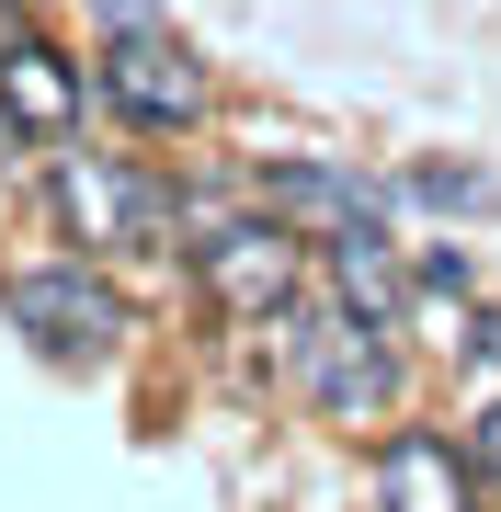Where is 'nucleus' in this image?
<instances>
[{
    "mask_svg": "<svg viewBox=\"0 0 501 512\" xmlns=\"http://www.w3.org/2000/svg\"><path fill=\"white\" fill-rule=\"evenodd\" d=\"M23 183H35V137H23V126H12V114H0V205H12Z\"/></svg>",
    "mask_w": 501,
    "mask_h": 512,
    "instance_id": "12",
    "label": "nucleus"
},
{
    "mask_svg": "<svg viewBox=\"0 0 501 512\" xmlns=\"http://www.w3.org/2000/svg\"><path fill=\"white\" fill-rule=\"evenodd\" d=\"M35 194H46L57 239H69V251H92V262L171 251V183H160L149 160H126V148H80V137H57L46 171H35Z\"/></svg>",
    "mask_w": 501,
    "mask_h": 512,
    "instance_id": "2",
    "label": "nucleus"
},
{
    "mask_svg": "<svg viewBox=\"0 0 501 512\" xmlns=\"http://www.w3.org/2000/svg\"><path fill=\"white\" fill-rule=\"evenodd\" d=\"M0 308H12V330L46 353V365H69V376H92L126 353V296H114V274L92 251H57V262H12L0 274Z\"/></svg>",
    "mask_w": 501,
    "mask_h": 512,
    "instance_id": "3",
    "label": "nucleus"
},
{
    "mask_svg": "<svg viewBox=\"0 0 501 512\" xmlns=\"http://www.w3.org/2000/svg\"><path fill=\"white\" fill-rule=\"evenodd\" d=\"M92 23L114 35V23H171V12H160V0H92Z\"/></svg>",
    "mask_w": 501,
    "mask_h": 512,
    "instance_id": "13",
    "label": "nucleus"
},
{
    "mask_svg": "<svg viewBox=\"0 0 501 512\" xmlns=\"http://www.w3.org/2000/svg\"><path fill=\"white\" fill-rule=\"evenodd\" d=\"M467 353H479V365H501V308H479V319H467Z\"/></svg>",
    "mask_w": 501,
    "mask_h": 512,
    "instance_id": "14",
    "label": "nucleus"
},
{
    "mask_svg": "<svg viewBox=\"0 0 501 512\" xmlns=\"http://www.w3.org/2000/svg\"><path fill=\"white\" fill-rule=\"evenodd\" d=\"M319 262H331V296L342 308H365V319H410V251L388 228H342V239H319Z\"/></svg>",
    "mask_w": 501,
    "mask_h": 512,
    "instance_id": "9",
    "label": "nucleus"
},
{
    "mask_svg": "<svg viewBox=\"0 0 501 512\" xmlns=\"http://www.w3.org/2000/svg\"><path fill=\"white\" fill-rule=\"evenodd\" d=\"M0 114H12L35 148H57V137H80V114H92V69H80L69 46H46L35 23L23 35H0Z\"/></svg>",
    "mask_w": 501,
    "mask_h": 512,
    "instance_id": "6",
    "label": "nucleus"
},
{
    "mask_svg": "<svg viewBox=\"0 0 501 512\" xmlns=\"http://www.w3.org/2000/svg\"><path fill=\"white\" fill-rule=\"evenodd\" d=\"M262 330H274V376L297 387L319 421L365 433V421L399 410V376H410V365H399V330H388V319L342 308V296H285Z\"/></svg>",
    "mask_w": 501,
    "mask_h": 512,
    "instance_id": "1",
    "label": "nucleus"
},
{
    "mask_svg": "<svg viewBox=\"0 0 501 512\" xmlns=\"http://www.w3.org/2000/svg\"><path fill=\"white\" fill-rule=\"evenodd\" d=\"M399 205H433V217H501V171H479V160H410L399 171Z\"/></svg>",
    "mask_w": 501,
    "mask_h": 512,
    "instance_id": "10",
    "label": "nucleus"
},
{
    "mask_svg": "<svg viewBox=\"0 0 501 512\" xmlns=\"http://www.w3.org/2000/svg\"><path fill=\"white\" fill-rule=\"evenodd\" d=\"M92 103H114L137 137H194L217 114V69L171 35V23H114L92 46Z\"/></svg>",
    "mask_w": 501,
    "mask_h": 512,
    "instance_id": "5",
    "label": "nucleus"
},
{
    "mask_svg": "<svg viewBox=\"0 0 501 512\" xmlns=\"http://www.w3.org/2000/svg\"><path fill=\"white\" fill-rule=\"evenodd\" d=\"M251 194L274 205L285 228H308V239H342V228H388V205H399V183H365V171H342V160H274Z\"/></svg>",
    "mask_w": 501,
    "mask_h": 512,
    "instance_id": "7",
    "label": "nucleus"
},
{
    "mask_svg": "<svg viewBox=\"0 0 501 512\" xmlns=\"http://www.w3.org/2000/svg\"><path fill=\"white\" fill-rule=\"evenodd\" d=\"M308 251H319V239L308 228H285L274 217V205H228V217H205L194 239H183V262H194V296H205V308H217V319H274L285 308V296H308Z\"/></svg>",
    "mask_w": 501,
    "mask_h": 512,
    "instance_id": "4",
    "label": "nucleus"
},
{
    "mask_svg": "<svg viewBox=\"0 0 501 512\" xmlns=\"http://www.w3.org/2000/svg\"><path fill=\"white\" fill-rule=\"evenodd\" d=\"M456 444H467V467H479V490L501 501V399H490V410H467V433H456Z\"/></svg>",
    "mask_w": 501,
    "mask_h": 512,
    "instance_id": "11",
    "label": "nucleus"
},
{
    "mask_svg": "<svg viewBox=\"0 0 501 512\" xmlns=\"http://www.w3.org/2000/svg\"><path fill=\"white\" fill-rule=\"evenodd\" d=\"M376 512H490L479 490V467H467V444L456 433H388L376 444Z\"/></svg>",
    "mask_w": 501,
    "mask_h": 512,
    "instance_id": "8",
    "label": "nucleus"
},
{
    "mask_svg": "<svg viewBox=\"0 0 501 512\" xmlns=\"http://www.w3.org/2000/svg\"><path fill=\"white\" fill-rule=\"evenodd\" d=\"M23 23H35V12H23V0H0V35H23Z\"/></svg>",
    "mask_w": 501,
    "mask_h": 512,
    "instance_id": "15",
    "label": "nucleus"
}]
</instances>
